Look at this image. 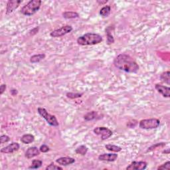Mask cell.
I'll return each instance as SVG.
<instances>
[{
  "label": "cell",
  "mask_w": 170,
  "mask_h": 170,
  "mask_svg": "<svg viewBox=\"0 0 170 170\" xmlns=\"http://www.w3.org/2000/svg\"><path fill=\"white\" fill-rule=\"evenodd\" d=\"M63 170V167L57 166L54 164V163H51L50 165H49L48 166L46 167V170Z\"/></svg>",
  "instance_id": "obj_26"
},
{
  "label": "cell",
  "mask_w": 170,
  "mask_h": 170,
  "mask_svg": "<svg viewBox=\"0 0 170 170\" xmlns=\"http://www.w3.org/2000/svg\"><path fill=\"white\" fill-rule=\"evenodd\" d=\"M108 1V0H104V1H102V0H101V1H100V0H98L97 3L99 4V5H104V4L106 3Z\"/></svg>",
  "instance_id": "obj_35"
},
{
  "label": "cell",
  "mask_w": 170,
  "mask_h": 170,
  "mask_svg": "<svg viewBox=\"0 0 170 170\" xmlns=\"http://www.w3.org/2000/svg\"><path fill=\"white\" fill-rule=\"evenodd\" d=\"M49 150H50V148H49V146L45 145V144H43V145L41 146V147L39 148L40 152L43 153H47V152L49 151Z\"/></svg>",
  "instance_id": "obj_30"
},
{
  "label": "cell",
  "mask_w": 170,
  "mask_h": 170,
  "mask_svg": "<svg viewBox=\"0 0 170 170\" xmlns=\"http://www.w3.org/2000/svg\"><path fill=\"white\" fill-rule=\"evenodd\" d=\"M19 148H20V146L18 143L13 142L1 149V152L3 154H12L15 152L18 151Z\"/></svg>",
  "instance_id": "obj_10"
},
{
  "label": "cell",
  "mask_w": 170,
  "mask_h": 170,
  "mask_svg": "<svg viewBox=\"0 0 170 170\" xmlns=\"http://www.w3.org/2000/svg\"><path fill=\"white\" fill-rule=\"evenodd\" d=\"M39 29V27L34 28V29H33L32 30H31V31H30V34H31V35H35V34H37L38 33Z\"/></svg>",
  "instance_id": "obj_33"
},
{
  "label": "cell",
  "mask_w": 170,
  "mask_h": 170,
  "mask_svg": "<svg viewBox=\"0 0 170 170\" xmlns=\"http://www.w3.org/2000/svg\"><path fill=\"white\" fill-rule=\"evenodd\" d=\"M23 2L22 0H9L6 7V14H9L14 12L19 6V4Z\"/></svg>",
  "instance_id": "obj_9"
},
{
  "label": "cell",
  "mask_w": 170,
  "mask_h": 170,
  "mask_svg": "<svg viewBox=\"0 0 170 170\" xmlns=\"http://www.w3.org/2000/svg\"><path fill=\"white\" fill-rule=\"evenodd\" d=\"M37 112L39 114L41 117L43 118L49 125L54 127L59 126V122H58V120L57 119V118L55 117V116L51 115V114H49L48 112L46 110L41 107L38 108Z\"/></svg>",
  "instance_id": "obj_4"
},
{
  "label": "cell",
  "mask_w": 170,
  "mask_h": 170,
  "mask_svg": "<svg viewBox=\"0 0 170 170\" xmlns=\"http://www.w3.org/2000/svg\"><path fill=\"white\" fill-rule=\"evenodd\" d=\"M102 36L96 33H87L77 39V43L81 46L94 45L100 43L102 41Z\"/></svg>",
  "instance_id": "obj_2"
},
{
  "label": "cell",
  "mask_w": 170,
  "mask_h": 170,
  "mask_svg": "<svg viewBox=\"0 0 170 170\" xmlns=\"http://www.w3.org/2000/svg\"><path fill=\"white\" fill-rule=\"evenodd\" d=\"M10 140V137L7 135H2L0 137V144L8 142Z\"/></svg>",
  "instance_id": "obj_28"
},
{
  "label": "cell",
  "mask_w": 170,
  "mask_h": 170,
  "mask_svg": "<svg viewBox=\"0 0 170 170\" xmlns=\"http://www.w3.org/2000/svg\"><path fill=\"white\" fill-rule=\"evenodd\" d=\"M163 154H169V149H167V150H165V151L163 152Z\"/></svg>",
  "instance_id": "obj_36"
},
{
  "label": "cell",
  "mask_w": 170,
  "mask_h": 170,
  "mask_svg": "<svg viewBox=\"0 0 170 170\" xmlns=\"http://www.w3.org/2000/svg\"><path fill=\"white\" fill-rule=\"evenodd\" d=\"M155 89H156L159 93H160L163 97L169 98L170 97V88L166 86L160 85L159 84H156L155 85Z\"/></svg>",
  "instance_id": "obj_11"
},
{
  "label": "cell",
  "mask_w": 170,
  "mask_h": 170,
  "mask_svg": "<svg viewBox=\"0 0 170 170\" xmlns=\"http://www.w3.org/2000/svg\"><path fill=\"white\" fill-rule=\"evenodd\" d=\"M158 169H166V170H170V161H168L165 163H163V165H160L158 167Z\"/></svg>",
  "instance_id": "obj_27"
},
{
  "label": "cell",
  "mask_w": 170,
  "mask_h": 170,
  "mask_svg": "<svg viewBox=\"0 0 170 170\" xmlns=\"http://www.w3.org/2000/svg\"><path fill=\"white\" fill-rule=\"evenodd\" d=\"M118 158V154H103L98 156V160L100 161H108L112 162Z\"/></svg>",
  "instance_id": "obj_13"
},
{
  "label": "cell",
  "mask_w": 170,
  "mask_h": 170,
  "mask_svg": "<svg viewBox=\"0 0 170 170\" xmlns=\"http://www.w3.org/2000/svg\"><path fill=\"white\" fill-rule=\"evenodd\" d=\"M111 7L109 5H106L103 7L100 11V15L103 18H107L110 14Z\"/></svg>",
  "instance_id": "obj_18"
},
{
  "label": "cell",
  "mask_w": 170,
  "mask_h": 170,
  "mask_svg": "<svg viewBox=\"0 0 170 170\" xmlns=\"http://www.w3.org/2000/svg\"><path fill=\"white\" fill-rule=\"evenodd\" d=\"M137 122L136 121V120H131V121L128 122V124H127V126H128L129 128H133L137 125Z\"/></svg>",
  "instance_id": "obj_31"
},
{
  "label": "cell",
  "mask_w": 170,
  "mask_h": 170,
  "mask_svg": "<svg viewBox=\"0 0 170 170\" xmlns=\"http://www.w3.org/2000/svg\"><path fill=\"white\" fill-rule=\"evenodd\" d=\"M165 146V143H158L156 144H155V145H153L151 147L148 148V150H147V152H150L152 151V150L156 149L157 147H159V146H161V147H163V146Z\"/></svg>",
  "instance_id": "obj_29"
},
{
  "label": "cell",
  "mask_w": 170,
  "mask_h": 170,
  "mask_svg": "<svg viewBox=\"0 0 170 170\" xmlns=\"http://www.w3.org/2000/svg\"><path fill=\"white\" fill-rule=\"evenodd\" d=\"M98 116V113L97 112L95 111H92L89 112L87 114H86L84 116V119H85L86 121H91V120H93L96 119Z\"/></svg>",
  "instance_id": "obj_17"
},
{
  "label": "cell",
  "mask_w": 170,
  "mask_h": 170,
  "mask_svg": "<svg viewBox=\"0 0 170 170\" xmlns=\"http://www.w3.org/2000/svg\"><path fill=\"white\" fill-rule=\"evenodd\" d=\"M40 150L39 148H37L35 146L33 147H30L27 150V151L25 152V156L26 157L27 159H31L34 158V157L37 156L40 154Z\"/></svg>",
  "instance_id": "obj_12"
},
{
  "label": "cell",
  "mask_w": 170,
  "mask_h": 170,
  "mask_svg": "<svg viewBox=\"0 0 170 170\" xmlns=\"http://www.w3.org/2000/svg\"><path fill=\"white\" fill-rule=\"evenodd\" d=\"M6 88H7V86H6L5 84H2V85L0 86V94H1V95H2V94H3V92H5Z\"/></svg>",
  "instance_id": "obj_32"
},
{
  "label": "cell",
  "mask_w": 170,
  "mask_h": 170,
  "mask_svg": "<svg viewBox=\"0 0 170 170\" xmlns=\"http://www.w3.org/2000/svg\"><path fill=\"white\" fill-rule=\"evenodd\" d=\"M114 65L120 70L128 73L138 71L139 65L132 57L127 54H120L114 60Z\"/></svg>",
  "instance_id": "obj_1"
},
{
  "label": "cell",
  "mask_w": 170,
  "mask_h": 170,
  "mask_svg": "<svg viewBox=\"0 0 170 170\" xmlns=\"http://www.w3.org/2000/svg\"><path fill=\"white\" fill-rule=\"evenodd\" d=\"M160 80L163 82V83H166L167 85H169L170 84V72L169 71H165L164 72L161 73L160 75Z\"/></svg>",
  "instance_id": "obj_19"
},
{
  "label": "cell",
  "mask_w": 170,
  "mask_h": 170,
  "mask_svg": "<svg viewBox=\"0 0 170 170\" xmlns=\"http://www.w3.org/2000/svg\"><path fill=\"white\" fill-rule=\"evenodd\" d=\"M72 31V27L70 25H65L59 29H55L50 33L52 37H61L62 36L65 35L66 34L69 33Z\"/></svg>",
  "instance_id": "obj_7"
},
{
  "label": "cell",
  "mask_w": 170,
  "mask_h": 170,
  "mask_svg": "<svg viewBox=\"0 0 170 170\" xmlns=\"http://www.w3.org/2000/svg\"><path fill=\"white\" fill-rule=\"evenodd\" d=\"M106 33L107 35V44L108 45L113 44L114 43V39L113 35H112L110 31V27L106 29Z\"/></svg>",
  "instance_id": "obj_24"
},
{
  "label": "cell",
  "mask_w": 170,
  "mask_h": 170,
  "mask_svg": "<svg viewBox=\"0 0 170 170\" xmlns=\"http://www.w3.org/2000/svg\"><path fill=\"white\" fill-rule=\"evenodd\" d=\"M43 164V161L41 160H33L32 161L31 165L29 167V169H38L39 167H41Z\"/></svg>",
  "instance_id": "obj_23"
},
{
  "label": "cell",
  "mask_w": 170,
  "mask_h": 170,
  "mask_svg": "<svg viewBox=\"0 0 170 170\" xmlns=\"http://www.w3.org/2000/svg\"><path fill=\"white\" fill-rule=\"evenodd\" d=\"M34 140H35V136H34L33 135L30 134H24L21 138V142L25 144H31L32 142H33Z\"/></svg>",
  "instance_id": "obj_15"
},
{
  "label": "cell",
  "mask_w": 170,
  "mask_h": 170,
  "mask_svg": "<svg viewBox=\"0 0 170 170\" xmlns=\"http://www.w3.org/2000/svg\"><path fill=\"white\" fill-rule=\"evenodd\" d=\"M148 166L146 161H133L126 167L127 170H144Z\"/></svg>",
  "instance_id": "obj_8"
},
{
  "label": "cell",
  "mask_w": 170,
  "mask_h": 170,
  "mask_svg": "<svg viewBox=\"0 0 170 170\" xmlns=\"http://www.w3.org/2000/svg\"><path fill=\"white\" fill-rule=\"evenodd\" d=\"M45 58V55L44 53L37 54V55H34L31 56L30 58V62L31 63H39L42 60H43Z\"/></svg>",
  "instance_id": "obj_16"
},
{
  "label": "cell",
  "mask_w": 170,
  "mask_h": 170,
  "mask_svg": "<svg viewBox=\"0 0 170 170\" xmlns=\"http://www.w3.org/2000/svg\"><path fill=\"white\" fill-rule=\"evenodd\" d=\"M160 125V121L157 118L144 119L139 122V127L144 130H152L158 128Z\"/></svg>",
  "instance_id": "obj_5"
},
{
  "label": "cell",
  "mask_w": 170,
  "mask_h": 170,
  "mask_svg": "<svg viewBox=\"0 0 170 170\" xmlns=\"http://www.w3.org/2000/svg\"><path fill=\"white\" fill-rule=\"evenodd\" d=\"M105 148H106V149L107 150H108L110 152L118 153L122 151V148H120L118 146L112 145V144H107V145L105 146Z\"/></svg>",
  "instance_id": "obj_21"
},
{
  "label": "cell",
  "mask_w": 170,
  "mask_h": 170,
  "mask_svg": "<svg viewBox=\"0 0 170 170\" xmlns=\"http://www.w3.org/2000/svg\"><path fill=\"white\" fill-rule=\"evenodd\" d=\"M88 152V148L87 146L85 145H82L81 146H79L75 150V152L77 153V154H80L82 155V156H85L86 154H87Z\"/></svg>",
  "instance_id": "obj_22"
},
{
  "label": "cell",
  "mask_w": 170,
  "mask_h": 170,
  "mask_svg": "<svg viewBox=\"0 0 170 170\" xmlns=\"http://www.w3.org/2000/svg\"><path fill=\"white\" fill-rule=\"evenodd\" d=\"M93 132L95 134L100 135L102 140H106L113 134L112 130L106 127H96L93 130Z\"/></svg>",
  "instance_id": "obj_6"
},
{
  "label": "cell",
  "mask_w": 170,
  "mask_h": 170,
  "mask_svg": "<svg viewBox=\"0 0 170 170\" xmlns=\"http://www.w3.org/2000/svg\"><path fill=\"white\" fill-rule=\"evenodd\" d=\"M63 16L65 19H75L78 18L79 17V15L77 12H66L63 13Z\"/></svg>",
  "instance_id": "obj_20"
},
{
  "label": "cell",
  "mask_w": 170,
  "mask_h": 170,
  "mask_svg": "<svg viewBox=\"0 0 170 170\" xmlns=\"http://www.w3.org/2000/svg\"><path fill=\"white\" fill-rule=\"evenodd\" d=\"M42 1L41 0H31L21 8V13L26 16H31L40 9Z\"/></svg>",
  "instance_id": "obj_3"
},
{
  "label": "cell",
  "mask_w": 170,
  "mask_h": 170,
  "mask_svg": "<svg viewBox=\"0 0 170 170\" xmlns=\"http://www.w3.org/2000/svg\"><path fill=\"white\" fill-rule=\"evenodd\" d=\"M18 92L16 89H12V90H11V94H12L13 96H16L17 94H18Z\"/></svg>",
  "instance_id": "obj_34"
},
{
  "label": "cell",
  "mask_w": 170,
  "mask_h": 170,
  "mask_svg": "<svg viewBox=\"0 0 170 170\" xmlns=\"http://www.w3.org/2000/svg\"><path fill=\"white\" fill-rule=\"evenodd\" d=\"M83 93H74V92H67L66 94V97L70 99H76L83 96Z\"/></svg>",
  "instance_id": "obj_25"
},
{
  "label": "cell",
  "mask_w": 170,
  "mask_h": 170,
  "mask_svg": "<svg viewBox=\"0 0 170 170\" xmlns=\"http://www.w3.org/2000/svg\"><path fill=\"white\" fill-rule=\"evenodd\" d=\"M56 162L63 166H66V165L74 163L75 162V160L72 158H70V157H61V158H58L56 160Z\"/></svg>",
  "instance_id": "obj_14"
}]
</instances>
